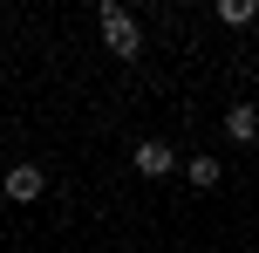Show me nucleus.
Listing matches in <instances>:
<instances>
[{"instance_id":"1","label":"nucleus","mask_w":259,"mask_h":253,"mask_svg":"<svg viewBox=\"0 0 259 253\" xmlns=\"http://www.w3.org/2000/svg\"><path fill=\"white\" fill-rule=\"evenodd\" d=\"M96 27H103V48H109V55H123V62L143 48V27L130 21V14L116 7V0H103V7H96Z\"/></svg>"},{"instance_id":"2","label":"nucleus","mask_w":259,"mask_h":253,"mask_svg":"<svg viewBox=\"0 0 259 253\" xmlns=\"http://www.w3.org/2000/svg\"><path fill=\"white\" fill-rule=\"evenodd\" d=\"M41 185H48V171H41V164H7V178H0V192H7L14 205L41 199Z\"/></svg>"},{"instance_id":"3","label":"nucleus","mask_w":259,"mask_h":253,"mask_svg":"<svg viewBox=\"0 0 259 253\" xmlns=\"http://www.w3.org/2000/svg\"><path fill=\"white\" fill-rule=\"evenodd\" d=\"M130 164H137V178H170V171H178V151H170V144H157V137H143Z\"/></svg>"},{"instance_id":"4","label":"nucleus","mask_w":259,"mask_h":253,"mask_svg":"<svg viewBox=\"0 0 259 253\" xmlns=\"http://www.w3.org/2000/svg\"><path fill=\"white\" fill-rule=\"evenodd\" d=\"M178 164H184V178H191L198 192H211V185H219V158H178Z\"/></svg>"},{"instance_id":"5","label":"nucleus","mask_w":259,"mask_h":253,"mask_svg":"<svg viewBox=\"0 0 259 253\" xmlns=\"http://www.w3.org/2000/svg\"><path fill=\"white\" fill-rule=\"evenodd\" d=\"M225 130H232L239 144H252V130H259V117H252V103H232V110H225Z\"/></svg>"},{"instance_id":"6","label":"nucleus","mask_w":259,"mask_h":253,"mask_svg":"<svg viewBox=\"0 0 259 253\" xmlns=\"http://www.w3.org/2000/svg\"><path fill=\"white\" fill-rule=\"evenodd\" d=\"M252 14H259V0H219V21L225 27H246Z\"/></svg>"},{"instance_id":"7","label":"nucleus","mask_w":259,"mask_h":253,"mask_svg":"<svg viewBox=\"0 0 259 253\" xmlns=\"http://www.w3.org/2000/svg\"><path fill=\"white\" fill-rule=\"evenodd\" d=\"M157 7H164V0H157Z\"/></svg>"}]
</instances>
